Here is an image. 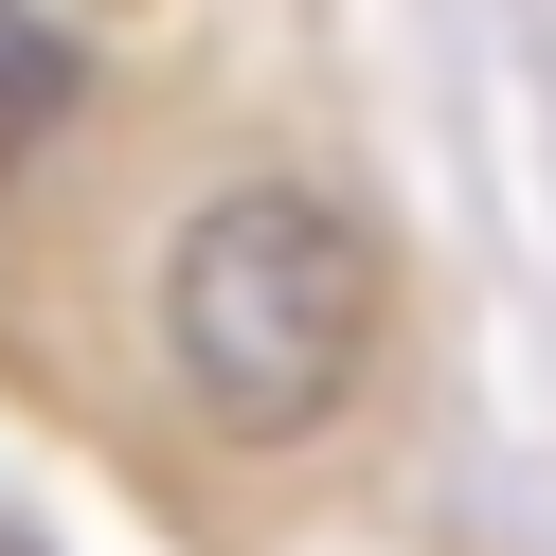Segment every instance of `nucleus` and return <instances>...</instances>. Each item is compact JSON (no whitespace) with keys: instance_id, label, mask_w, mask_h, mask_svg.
<instances>
[{"instance_id":"1","label":"nucleus","mask_w":556,"mask_h":556,"mask_svg":"<svg viewBox=\"0 0 556 556\" xmlns=\"http://www.w3.org/2000/svg\"><path fill=\"white\" fill-rule=\"evenodd\" d=\"M162 359L216 431H324L377 359V233L305 180H233L162 252Z\"/></svg>"}]
</instances>
